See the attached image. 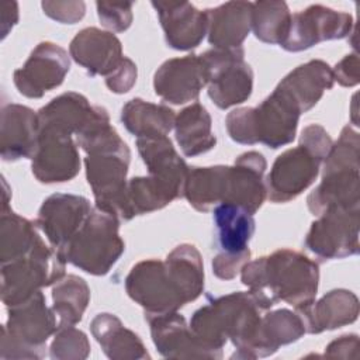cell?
<instances>
[{
    "mask_svg": "<svg viewBox=\"0 0 360 360\" xmlns=\"http://www.w3.org/2000/svg\"><path fill=\"white\" fill-rule=\"evenodd\" d=\"M32 174L41 183H63L72 180L80 169V158L72 135L53 127L39 125Z\"/></svg>",
    "mask_w": 360,
    "mask_h": 360,
    "instance_id": "30bf717a",
    "label": "cell"
},
{
    "mask_svg": "<svg viewBox=\"0 0 360 360\" xmlns=\"http://www.w3.org/2000/svg\"><path fill=\"white\" fill-rule=\"evenodd\" d=\"M65 260L39 238L32 250L1 266V300L7 307L24 302L42 287L58 283L65 276Z\"/></svg>",
    "mask_w": 360,
    "mask_h": 360,
    "instance_id": "3957f363",
    "label": "cell"
},
{
    "mask_svg": "<svg viewBox=\"0 0 360 360\" xmlns=\"http://www.w3.org/2000/svg\"><path fill=\"white\" fill-rule=\"evenodd\" d=\"M176 198H179L177 194L158 179L134 177L127 184L128 219L160 210Z\"/></svg>",
    "mask_w": 360,
    "mask_h": 360,
    "instance_id": "e575fe53",
    "label": "cell"
},
{
    "mask_svg": "<svg viewBox=\"0 0 360 360\" xmlns=\"http://www.w3.org/2000/svg\"><path fill=\"white\" fill-rule=\"evenodd\" d=\"M308 208L322 215L332 208L359 207V165L323 163L321 184L308 195Z\"/></svg>",
    "mask_w": 360,
    "mask_h": 360,
    "instance_id": "9a60e30c",
    "label": "cell"
},
{
    "mask_svg": "<svg viewBox=\"0 0 360 360\" xmlns=\"http://www.w3.org/2000/svg\"><path fill=\"white\" fill-rule=\"evenodd\" d=\"M205 84V66L197 55L166 60L153 77L155 93L163 101L172 104H184L195 100Z\"/></svg>",
    "mask_w": 360,
    "mask_h": 360,
    "instance_id": "5bb4252c",
    "label": "cell"
},
{
    "mask_svg": "<svg viewBox=\"0 0 360 360\" xmlns=\"http://www.w3.org/2000/svg\"><path fill=\"white\" fill-rule=\"evenodd\" d=\"M87 198L75 194H52L39 208L37 225L51 246L59 252L79 232L91 212Z\"/></svg>",
    "mask_w": 360,
    "mask_h": 360,
    "instance_id": "4fadbf2b",
    "label": "cell"
},
{
    "mask_svg": "<svg viewBox=\"0 0 360 360\" xmlns=\"http://www.w3.org/2000/svg\"><path fill=\"white\" fill-rule=\"evenodd\" d=\"M304 322L305 332L321 333L352 323L359 315V300L347 290H332L319 301L295 308Z\"/></svg>",
    "mask_w": 360,
    "mask_h": 360,
    "instance_id": "ffe728a7",
    "label": "cell"
},
{
    "mask_svg": "<svg viewBox=\"0 0 360 360\" xmlns=\"http://www.w3.org/2000/svg\"><path fill=\"white\" fill-rule=\"evenodd\" d=\"M333 82L335 79L329 65L316 59L295 68L277 87L297 103L301 112H305L321 100L325 90L332 89Z\"/></svg>",
    "mask_w": 360,
    "mask_h": 360,
    "instance_id": "cb8c5ba5",
    "label": "cell"
},
{
    "mask_svg": "<svg viewBox=\"0 0 360 360\" xmlns=\"http://www.w3.org/2000/svg\"><path fill=\"white\" fill-rule=\"evenodd\" d=\"M249 249L239 253L222 252L212 259V273L221 280H231L242 270V267L249 262Z\"/></svg>",
    "mask_w": 360,
    "mask_h": 360,
    "instance_id": "ab89813d",
    "label": "cell"
},
{
    "mask_svg": "<svg viewBox=\"0 0 360 360\" xmlns=\"http://www.w3.org/2000/svg\"><path fill=\"white\" fill-rule=\"evenodd\" d=\"M325 352L326 356L330 357H356L359 349V338L357 335H343L339 339L333 340Z\"/></svg>",
    "mask_w": 360,
    "mask_h": 360,
    "instance_id": "ee69618b",
    "label": "cell"
},
{
    "mask_svg": "<svg viewBox=\"0 0 360 360\" xmlns=\"http://www.w3.org/2000/svg\"><path fill=\"white\" fill-rule=\"evenodd\" d=\"M240 273L242 283L264 311L277 301L301 308L311 304L318 291V264L291 249H278L269 256L248 262Z\"/></svg>",
    "mask_w": 360,
    "mask_h": 360,
    "instance_id": "6da1fadb",
    "label": "cell"
},
{
    "mask_svg": "<svg viewBox=\"0 0 360 360\" xmlns=\"http://www.w3.org/2000/svg\"><path fill=\"white\" fill-rule=\"evenodd\" d=\"M243 56L242 48H214L200 55L207 72L208 96L222 110L246 101L252 94L253 72Z\"/></svg>",
    "mask_w": 360,
    "mask_h": 360,
    "instance_id": "5b68a950",
    "label": "cell"
},
{
    "mask_svg": "<svg viewBox=\"0 0 360 360\" xmlns=\"http://www.w3.org/2000/svg\"><path fill=\"white\" fill-rule=\"evenodd\" d=\"M94 111L87 98L79 93H63L42 107L38 114L39 125L53 127L70 135H77Z\"/></svg>",
    "mask_w": 360,
    "mask_h": 360,
    "instance_id": "f1b7e54d",
    "label": "cell"
},
{
    "mask_svg": "<svg viewBox=\"0 0 360 360\" xmlns=\"http://www.w3.org/2000/svg\"><path fill=\"white\" fill-rule=\"evenodd\" d=\"M41 6L48 17L62 24H75L86 13L83 1H42Z\"/></svg>",
    "mask_w": 360,
    "mask_h": 360,
    "instance_id": "f35d334b",
    "label": "cell"
},
{
    "mask_svg": "<svg viewBox=\"0 0 360 360\" xmlns=\"http://www.w3.org/2000/svg\"><path fill=\"white\" fill-rule=\"evenodd\" d=\"M39 238L41 236L31 221L13 211H3L0 228L1 263L4 264L28 255Z\"/></svg>",
    "mask_w": 360,
    "mask_h": 360,
    "instance_id": "836d02e7",
    "label": "cell"
},
{
    "mask_svg": "<svg viewBox=\"0 0 360 360\" xmlns=\"http://www.w3.org/2000/svg\"><path fill=\"white\" fill-rule=\"evenodd\" d=\"M250 1H228L205 10L208 42L215 49L242 48V42L252 30Z\"/></svg>",
    "mask_w": 360,
    "mask_h": 360,
    "instance_id": "603a6c76",
    "label": "cell"
},
{
    "mask_svg": "<svg viewBox=\"0 0 360 360\" xmlns=\"http://www.w3.org/2000/svg\"><path fill=\"white\" fill-rule=\"evenodd\" d=\"M301 114L297 103L276 87L259 107H249L253 142H262L273 149L292 142Z\"/></svg>",
    "mask_w": 360,
    "mask_h": 360,
    "instance_id": "9c48e42d",
    "label": "cell"
},
{
    "mask_svg": "<svg viewBox=\"0 0 360 360\" xmlns=\"http://www.w3.org/2000/svg\"><path fill=\"white\" fill-rule=\"evenodd\" d=\"M132 6L131 1L124 3H108V1H97V14L101 24L114 31L122 32L129 28L132 22Z\"/></svg>",
    "mask_w": 360,
    "mask_h": 360,
    "instance_id": "74e56055",
    "label": "cell"
},
{
    "mask_svg": "<svg viewBox=\"0 0 360 360\" xmlns=\"http://www.w3.org/2000/svg\"><path fill=\"white\" fill-rule=\"evenodd\" d=\"M305 333L300 315L288 309H277L262 318L259 335L260 357L273 354L278 346L298 340Z\"/></svg>",
    "mask_w": 360,
    "mask_h": 360,
    "instance_id": "d6a6232c",
    "label": "cell"
},
{
    "mask_svg": "<svg viewBox=\"0 0 360 360\" xmlns=\"http://www.w3.org/2000/svg\"><path fill=\"white\" fill-rule=\"evenodd\" d=\"M150 325L155 346L165 357H214L186 325V319L176 312L145 315Z\"/></svg>",
    "mask_w": 360,
    "mask_h": 360,
    "instance_id": "7402d4cb",
    "label": "cell"
},
{
    "mask_svg": "<svg viewBox=\"0 0 360 360\" xmlns=\"http://www.w3.org/2000/svg\"><path fill=\"white\" fill-rule=\"evenodd\" d=\"M176 139L188 158L211 150L217 138L211 131V117L205 107L194 103L186 107L174 121Z\"/></svg>",
    "mask_w": 360,
    "mask_h": 360,
    "instance_id": "4dcf8cb0",
    "label": "cell"
},
{
    "mask_svg": "<svg viewBox=\"0 0 360 360\" xmlns=\"http://www.w3.org/2000/svg\"><path fill=\"white\" fill-rule=\"evenodd\" d=\"M165 264L184 304L201 295L204 290V267L195 246L184 243L174 248L166 257Z\"/></svg>",
    "mask_w": 360,
    "mask_h": 360,
    "instance_id": "83f0119b",
    "label": "cell"
},
{
    "mask_svg": "<svg viewBox=\"0 0 360 360\" xmlns=\"http://www.w3.org/2000/svg\"><path fill=\"white\" fill-rule=\"evenodd\" d=\"M333 79L346 87L356 86L359 83V56L356 53L346 55L332 70Z\"/></svg>",
    "mask_w": 360,
    "mask_h": 360,
    "instance_id": "7bdbcfd3",
    "label": "cell"
},
{
    "mask_svg": "<svg viewBox=\"0 0 360 360\" xmlns=\"http://www.w3.org/2000/svg\"><path fill=\"white\" fill-rule=\"evenodd\" d=\"M229 166L190 167L184 184V197L197 211L207 212L225 202Z\"/></svg>",
    "mask_w": 360,
    "mask_h": 360,
    "instance_id": "4316f807",
    "label": "cell"
},
{
    "mask_svg": "<svg viewBox=\"0 0 360 360\" xmlns=\"http://www.w3.org/2000/svg\"><path fill=\"white\" fill-rule=\"evenodd\" d=\"M217 245L225 253L243 252L255 233L253 214L232 202H221L214 208Z\"/></svg>",
    "mask_w": 360,
    "mask_h": 360,
    "instance_id": "d4e9b609",
    "label": "cell"
},
{
    "mask_svg": "<svg viewBox=\"0 0 360 360\" xmlns=\"http://www.w3.org/2000/svg\"><path fill=\"white\" fill-rule=\"evenodd\" d=\"M359 207L332 208L311 224L305 246L323 260L359 253Z\"/></svg>",
    "mask_w": 360,
    "mask_h": 360,
    "instance_id": "8992f818",
    "label": "cell"
},
{
    "mask_svg": "<svg viewBox=\"0 0 360 360\" xmlns=\"http://www.w3.org/2000/svg\"><path fill=\"white\" fill-rule=\"evenodd\" d=\"M322 159L305 146L283 152L267 176L266 190L273 202H287L307 190L318 176Z\"/></svg>",
    "mask_w": 360,
    "mask_h": 360,
    "instance_id": "7c38bea8",
    "label": "cell"
},
{
    "mask_svg": "<svg viewBox=\"0 0 360 360\" xmlns=\"http://www.w3.org/2000/svg\"><path fill=\"white\" fill-rule=\"evenodd\" d=\"M166 42L177 51H190L200 45L207 34V14L188 1H152Z\"/></svg>",
    "mask_w": 360,
    "mask_h": 360,
    "instance_id": "2e32d148",
    "label": "cell"
},
{
    "mask_svg": "<svg viewBox=\"0 0 360 360\" xmlns=\"http://www.w3.org/2000/svg\"><path fill=\"white\" fill-rule=\"evenodd\" d=\"M332 143L333 142L328 132L323 129V127L318 124H311L305 127L300 139V145L305 146L308 150H311L322 160L326 158Z\"/></svg>",
    "mask_w": 360,
    "mask_h": 360,
    "instance_id": "60d3db41",
    "label": "cell"
},
{
    "mask_svg": "<svg viewBox=\"0 0 360 360\" xmlns=\"http://www.w3.org/2000/svg\"><path fill=\"white\" fill-rule=\"evenodd\" d=\"M136 146L149 176L166 184L177 197H181L190 167L179 156L170 139L167 136L136 138Z\"/></svg>",
    "mask_w": 360,
    "mask_h": 360,
    "instance_id": "44dd1931",
    "label": "cell"
},
{
    "mask_svg": "<svg viewBox=\"0 0 360 360\" xmlns=\"http://www.w3.org/2000/svg\"><path fill=\"white\" fill-rule=\"evenodd\" d=\"M39 135L38 114L20 104H8L1 111V158L18 160L32 158Z\"/></svg>",
    "mask_w": 360,
    "mask_h": 360,
    "instance_id": "d6986e66",
    "label": "cell"
},
{
    "mask_svg": "<svg viewBox=\"0 0 360 360\" xmlns=\"http://www.w3.org/2000/svg\"><path fill=\"white\" fill-rule=\"evenodd\" d=\"M128 295L145 308V315L176 312L184 304L165 262L149 259L135 264L125 278Z\"/></svg>",
    "mask_w": 360,
    "mask_h": 360,
    "instance_id": "52a82bcc",
    "label": "cell"
},
{
    "mask_svg": "<svg viewBox=\"0 0 360 360\" xmlns=\"http://www.w3.org/2000/svg\"><path fill=\"white\" fill-rule=\"evenodd\" d=\"M91 333L110 359H145L149 357L143 343L132 330L111 314H98L91 321Z\"/></svg>",
    "mask_w": 360,
    "mask_h": 360,
    "instance_id": "484cf974",
    "label": "cell"
},
{
    "mask_svg": "<svg viewBox=\"0 0 360 360\" xmlns=\"http://www.w3.org/2000/svg\"><path fill=\"white\" fill-rule=\"evenodd\" d=\"M291 13L284 1L264 0L252 6V30L266 44H281L290 27Z\"/></svg>",
    "mask_w": 360,
    "mask_h": 360,
    "instance_id": "d590c367",
    "label": "cell"
},
{
    "mask_svg": "<svg viewBox=\"0 0 360 360\" xmlns=\"http://www.w3.org/2000/svg\"><path fill=\"white\" fill-rule=\"evenodd\" d=\"M353 17L345 11L314 4L291 14L290 27L280 46L290 52H298L316 45L321 41L342 39L352 32Z\"/></svg>",
    "mask_w": 360,
    "mask_h": 360,
    "instance_id": "ba28073f",
    "label": "cell"
},
{
    "mask_svg": "<svg viewBox=\"0 0 360 360\" xmlns=\"http://www.w3.org/2000/svg\"><path fill=\"white\" fill-rule=\"evenodd\" d=\"M69 53L91 76L103 75L105 77L112 75L125 58L121 41L112 32L96 27L77 32L69 45Z\"/></svg>",
    "mask_w": 360,
    "mask_h": 360,
    "instance_id": "e0dca14e",
    "label": "cell"
},
{
    "mask_svg": "<svg viewBox=\"0 0 360 360\" xmlns=\"http://www.w3.org/2000/svg\"><path fill=\"white\" fill-rule=\"evenodd\" d=\"M90 345L87 336L75 326L59 329V333L51 345L52 359H84L87 357Z\"/></svg>",
    "mask_w": 360,
    "mask_h": 360,
    "instance_id": "8d00e7d4",
    "label": "cell"
},
{
    "mask_svg": "<svg viewBox=\"0 0 360 360\" xmlns=\"http://www.w3.org/2000/svg\"><path fill=\"white\" fill-rule=\"evenodd\" d=\"M135 80H136V66L131 59L124 58L120 68L112 75L105 77V84L112 93L122 94V93H127L135 84Z\"/></svg>",
    "mask_w": 360,
    "mask_h": 360,
    "instance_id": "b9f144b4",
    "label": "cell"
},
{
    "mask_svg": "<svg viewBox=\"0 0 360 360\" xmlns=\"http://www.w3.org/2000/svg\"><path fill=\"white\" fill-rule=\"evenodd\" d=\"M39 291L21 304L8 307V322L3 328V340L11 345V357H42L48 338L58 330L52 308L45 305Z\"/></svg>",
    "mask_w": 360,
    "mask_h": 360,
    "instance_id": "277c9868",
    "label": "cell"
},
{
    "mask_svg": "<svg viewBox=\"0 0 360 360\" xmlns=\"http://www.w3.org/2000/svg\"><path fill=\"white\" fill-rule=\"evenodd\" d=\"M69 68V55L62 46L41 42L31 52L24 66L14 72V84L22 96L39 98L62 84Z\"/></svg>",
    "mask_w": 360,
    "mask_h": 360,
    "instance_id": "8fae6325",
    "label": "cell"
},
{
    "mask_svg": "<svg viewBox=\"0 0 360 360\" xmlns=\"http://www.w3.org/2000/svg\"><path fill=\"white\" fill-rule=\"evenodd\" d=\"M52 298V309L56 315L59 330L82 321L83 312L90 301V288L82 277L69 274L55 283Z\"/></svg>",
    "mask_w": 360,
    "mask_h": 360,
    "instance_id": "1f68e13d",
    "label": "cell"
},
{
    "mask_svg": "<svg viewBox=\"0 0 360 360\" xmlns=\"http://www.w3.org/2000/svg\"><path fill=\"white\" fill-rule=\"evenodd\" d=\"M118 228V217L96 207L79 232L58 253L65 262L89 274H107L125 250Z\"/></svg>",
    "mask_w": 360,
    "mask_h": 360,
    "instance_id": "7a4b0ae2",
    "label": "cell"
},
{
    "mask_svg": "<svg viewBox=\"0 0 360 360\" xmlns=\"http://www.w3.org/2000/svg\"><path fill=\"white\" fill-rule=\"evenodd\" d=\"M266 159L259 152H246L240 155L228 170V191L225 202L243 207L255 214L263 204L267 190L263 181Z\"/></svg>",
    "mask_w": 360,
    "mask_h": 360,
    "instance_id": "ac0fdd59",
    "label": "cell"
},
{
    "mask_svg": "<svg viewBox=\"0 0 360 360\" xmlns=\"http://www.w3.org/2000/svg\"><path fill=\"white\" fill-rule=\"evenodd\" d=\"M125 128L136 138L167 136L174 127V111L166 105H158L142 98H132L121 112Z\"/></svg>",
    "mask_w": 360,
    "mask_h": 360,
    "instance_id": "f546056e",
    "label": "cell"
}]
</instances>
